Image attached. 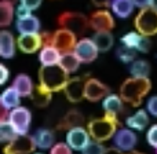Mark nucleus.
Returning <instances> with one entry per match:
<instances>
[{
	"mask_svg": "<svg viewBox=\"0 0 157 154\" xmlns=\"http://www.w3.org/2000/svg\"><path fill=\"white\" fill-rule=\"evenodd\" d=\"M152 88V83L149 78H139V77H130L123 81L120 87V96L123 102L128 103L132 107L141 106L144 98L149 94Z\"/></svg>",
	"mask_w": 157,
	"mask_h": 154,
	"instance_id": "1",
	"label": "nucleus"
},
{
	"mask_svg": "<svg viewBox=\"0 0 157 154\" xmlns=\"http://www.w3.org/2000/svg\"><path fill=\"white\" fill-rule=\"evenodd\" d=\"M69 80H71L69 74L59 65L41 66L40 70H39V84L51 92L65 89Z\"/></svg>",
	"mask_w": 157,
	"mask_h": 154,
	"instance_id": "2",
	"label": "nucleus"
},
{
	"mask_svg": "<svg viewBox=\"0 0 157 154\" xmlns=\"http://www.w3.org/2000/svg\"><path fill=\"white\" fill-rule=\"evenodd\" d=\"M88 132L94 141L105 142L114 138L117 132V117L105 114L101 118H94L88 122Z\"/></svg>",
	"mask_w": 157,
	"mask_h": 154,
	"instance_id": "3",
	"label": "nucleus"
},
{
	"mask_svg": "<svg viewBox=\"0 0 157 154\" xmlns=\"http://www.w3.org/2000/svg\"><path fill=\"white\" fill-rule=\"evenodd\" d=\"M135 29L142 36H150L157 33V10L152 7L142 8L135 17Z\"/></svg>",
	"mask_w": 157,
	"mask_h": 154,
	"instance_id": "4",
	"label": "nucleus"
},
{
	"mask_svg": "<svg viewBox=\"0 0 157 154\" xmlns=\"http://www.w3.org/2000/svg\"><path fill=\"white\" fill-rule=\"evenodd\" d=\"M58 25L62 29H68L75 35H83L90 26V21L86 15L75 11H65L58 17Z\"/></svg>",
	"mask_w": 157,
	"mask_h": 154,
	"instance_id": "5",
	"label": "nucleus"
},
{
	"mask_svg": "<svg viewBox=\"0 0 157 154\" xmlns=\"http://www.w3.org/2000/svg\"><path fill=\"white\" fill-rule=\"evenodd\" d=\"M8 121L14 127V130L17 131L18 135H28L30 121H32V113L25 106H18V107L13 109L10 111Z\"/></svg>",
	"mask_w": 157,
	"mask_h": 154,
	"instance_id": "6",
	"label": "nucleus"
},
{
	"mask_svg": "<svg viewBox=\"0 0 157 154\" xmlns=\"http://www.w3.org/2000/svg\"><path fill=\"white\" fill-rule=\"evenodd\" d=\"M36 142L30 135H18L3 149L4 154H32L36 149Z\"/></svg>",
	"mask_w": 157,
	"mask_h": 154,
	"instance_id": "7",
	"label": "nucleus"
},
{
	"mask_svg": "<svg viewBox=\"0 0 157 154\" xmlns=\"http://www.w3.org/2000/svg\"><path fill=\"white\" fill-rule=\"evenodd\" d=\"M76 35L68 29H59L52 35V46L61 52V54H68L73 52L76 48Z\"/></svg>",
	"mask_w": 157,
	"mask_h": 154,
	"instance_id": "8",
	"label": "nucleus"
},
{
	"mask_svg": "<svg viewBox=\"0 0 157 154\" xmlns=\"http://www.w3.org/2000/svg\"><path fill=\"white\" fill-rule=\"evenodd\" d=\"M90 28L95 32H110L114 28V19L110 11L108 10H98L91 14L88 18Z\"/></svg>",
	"mask_w": 157,
	"mask_h": 154,
	"instance_id": "9",
	"label": "nucleus"
},
{
	"mask_svg": "<svg viewBox=\"0 0 157 154\" xmlns=\"http://www.w3.org/2000/svg\"><path fill=\"white\" fill-rule=\"evenodd\" d=\"M98 52H99V50L95 46L94 40L88 37L78 40L76 44V48H75V54L80 59L81 63H90L92 61H95L98 57Z\"/></svg>",
	"mask_w": 157,
	"mask_h": 154,
	"instance_id": "10",
	"label": "nucleus"
},
{
	"mask_svg": "<svg viewBox=\"0 0 157 154\" xmlns=\"http://www.w3.org/2000/svg\"><path fill=\"white\" fill-rule=\"evenodd\" d=\"M90 142H91V136H90L88 130L83 127H76L68 131V133H66V143L72 147V150L83 152L88 146Z\"/></svg>",
	"mask_w": 157,
	"mask_h": 154,
	"instance_id": "11",
	"label": "nucleus"
},
{
	"mask_svg": "<svg viewBox=\"0 0 157 154\" xmlns=\"http://www.w3.org/2000/svg\"><path fill=\"white\" fill-rule=\"evenodd\" d=\"M88 78L86 77H72L66 84L65 92L66 98L69 102H80L81 99L86 98V83Z\"/></svg>",
	"mask_w": 157,
	"mask_h": 154,
	"instance_id": "12",
	"label": "nucleus"
},
{
	"mask_svg": "<svg viewBox=\"0 0 157 154\" xmlns=\"http://www.w3.org/2000/svg\"><path fill=\"white\" fill-rule=\"evenodd\" d=\"M109 95V87L97 78H88L86 83V99L90 102H98Z\"/></svg>",
	"mask_w": 157,
	"mask_h": 154,
	"instance_id": "13",
	"label": "nucleus"
},
{
	"mask_svg": "<svg viewBox=\"0 0 157 154\" xmlns=\"http://www.w3.org/2000/svg\"><path fill=\"white\" fill-rule=\"evenodd\" d=\"M17 46L25 54H33L43 48V36L41 33H33V35H19L17 40Z\"/></svg>",
	"mask_w": 157,
	"mask_h": 154,
	"instance_id": "14",
	"label": "nucleus"
},
{
	"mask_svg": "<svg viewBox=\"0 0 157 154\" xmlns=\"http://www.w3.org/2000/svg\"><path fill=\"white\" fill-rule=\"evenodd\" d=\"M114 141V146L121 152H132L135 147L138 138H136L135 132H132V130L130 128H121L116 132L113 138Z\"/></svg>",
	"mask_w": 157,
	"mask_h": 154,
	"instance_id": "15",
	"label": "nucleus"
},
{
	"mask_svg": "<svg viewBox=\"0 0 157 154\" xmlns=\"http://www.w3.org/2000/svg\"><path fill=\"white\" fill-rule=\"evenodd\" d=\"M15 46L17 43L11 32L2 30L0 32V57L4 58V59L13 58L15 54Z\"/></svg>",
	"mask_w": 157,
	"mask_h": 154,
	"instance_id": "16",
	"label": "nucleus"
},
{
	"mask_svg": "<svg viewBox=\"0 0 157 154\" xmlns=\"http://www.w3.org/2000/svg\"><path fill=\"white\" fill-rule=\"evenodd\" d=\"M13 87L18 91V94L21 95V96H24V98L29 96L30 98L36 85L33 84L30 76H28V74H25V73H21V74H18V76L14 78Z\"/></svg>",
	"mask_w": 157,
	"mask_h": 154,
	"instance_id": "17",
	"label": "nucleus"
},
{
	"mask_svg": "<svg viewBox=\"0 0 157 154\" xmlns=\"http://www.w3.org/2000/svg\"><path fill=\"white\" fill-rule=\"evenodd\" d=\"M61 55L62 54L52 44H48V46H43V48L40 50L39 61H40L41 66H55L59 63Z\"/></svg>",
	"mask_w": 157,
	"mask_h": 154,
	"instance_id": "18",
	"label": "nucleus"
},
{
	"mask_svg": "<svg viewBox=\"0 0 157 154\" xmlns=\"http://www.w3.org/2000/svg\"><path fill=\"white\" fill-rule=\"evenodd\" d=\"M17 30L21 35L39 33V30H40V21L35 15H32V14L29 17H25V18H19L17 19Z\"/></svg>",
	"mask_w": 157,
	"mask_h": 154,
	"instance_id": "19",
	"label": "nucleus"
},
{
	"mask_svg": "<svg viewBox=\"0 0 157 154\" xmlns=\"http://www.w3.org/2000/svg\"><path fill=\"white\" fill-rule=\"evenodd\" d=\"M33 139L36 142V146L41 150L51 149L55 145V133H54V131L48 130V128L37 130L36 133L33 135Z\"/></svg>",
	"mask_w": 157,
	"mask_h": 154,
	"instance_id": "20",
	"label": "nucleus"
},
{
	"mask_svg": "<svg viewBox=\"0 0 157 154\" xmlns=\"http://www.w3.org/2000/svg\"><path fill=\"white\" fill-rule=\"evenodd\" d=\"M0 103H2L3 109H7V110L11 111L13 109H15L19 106V103H21V95H19L18 91L11 85L3 91L2 96H0Z\"/></svg>",
	"mask_w": 157,
	"mask_h": 154,
	"instance_id": "21",
	"label": "nucleus"
},
{
	"mask_svg": "<svg viewBox=\"0 0 157 154\" xmlns=\"http://www.w3.org/2000/svg\"><path fill=\"white\" fill-rule=\"evenodd\" d=\"M83 121H84L83 114H81L78 110H75V109H72V110H69L68 113L63 116V118L61 120L58 128H59V130H68V131H71V130H73V128H76V127H81Z\"/></svg>",
	"mask_w": 157,
	"mask_h": 154,
	"instance_id": "22",
	"label": "nucleus"
},
{
	"mask_svg": "<svg viewBox=\"0 0 157 154\" xmlns=\"http://www.w3.org/2000/svg\"><path fill=\"white\" fill-rule=\"evenodd\" d=\"M125 124L130 130L136 131H144L145 128L149 125V116H147L146 110H136L132 116L127 117Z\"/></svg>",
	"mask_w": 157,
	"mask_h": 154,
	"instance_id": "23",
	"label": "nucleus"
},
{
	"mask_svg": "<svg viewBox=\"0 0 157 154\" xmlns=\"http://www.w3.org/2000/svg\"><path fill=\"white\" fill-rule=\"evenodd\" d=\"M102 107L105 110V114L116 116L123 110V99L120 95L109 94L105 99L102 100Z\"/></svg>",
	"mask_w": 157,
	"mask_h": 154,
	"instance_id": "24",
	"label": "nucleus"
},
{
	"mask_svg": "<svg viewBox=\"0 0 157 154\" xmlns=\"http://www.w3.org/2000/svg\"><path fill=\"white\" fill-rule=\"evenodd\" d=\"M51 95H52L51 91H48V89L44 88L43 85L37 84V85L35 87V89H33V94H32V96H30V99H32L33 105L37 106V107H46V106L51 102Z\"/></svg>",
	"mask_w": 157,
	"mask_h": 154,
	"instance_id": "25",
	"label": "nucleus"
},
{
	"mask_svg": "<svg viewBox=\"0 0 157 154\" xmlns=\"http://www.w3.org/2000/svg\"><path fill=\"white\" fill-rule=\"evenodd\" d=\"M110 7L119 18H128L132 14L134 3L132 0H112Z\"/></svg>",
	"mask_w": 157,
	"mask_h": 154,
	"instance_id": "26",
	"label": "nucleus"
},
{
	"mask_svg": "<svg viewBox=\"0 0 157 154\" xmlns=\"http://www.w3.org/2000/svg\"><path fill=\"white\" fill-rule=\"evenodd\" d=\"M80 59L76 57V54L73 52H68V54H62L61 55V59H59V63L58 65L63 69L68 74L71 73H75V72L78 69L80 66Z\"/></svg>",
	"mask_w": 157,
	"mask_h": 154,
	"instance_id": "27",
	"label": "nucleus"
},
{
	"mask_svg": "<svg viewBox=\"0 0 157 154\" xmlns=\"http://www.w3.org/2000/svg\"><path fill=\"white\" fill-rule=\"evenodd\" d=\"M92 40H94L95 46L98 47V50H99L101 52L109 51L114 43V39L110 32H95Z\"/></svg>",
	"mask_w": 157,
	"mask_h": 154,
	"instance_id": "28",
	"label": "nucleus"
},
{
	"mask_svg": "<svg viewBox=\"0 0 157 154\" xmlns=\"http://www.w3.org/2000/svg\"><path fill=\"white\" fill-rule=\"evenodd\" d=\"M130 72L132 77H139V78H149L150 74V65L147 61L144 59H135L130 68Z\"/></svg>",
	"mask_w": 157,
	"mask_h": 154,
	"instance_id": "29",
	"label": "nucleus"
},
{
	"mask_svg": "<svg viewBox=\"0 0 157 154\" xmlns=\"http://www.w3.org/2000/svg\"><path fill=\"white\" fill-rule=\"evenodd\" d=\"M14 17V4L7 2L0 3V25L2 26H8L13 21Z\"/></svg>",
	"mask_w": 157,
	"mask_h": 154,
	"instance_id": "30",
	"label": "nucleus"
},
{
	"mask_svg": "<svg viewBox=\"0 0 157 154\" xmlns=\"http://www.w3.org/2000/svg\"><path fill=\"white\" fill-rule=\"evenodd\" d=\"M18 136V133H17V131L14 130V127L10 124V121H3L0 122V141L3 142V143H10L11 141H14V139Z\"/></svg>",
	"mask_w": 157,
	"mask_h": 154,
	"instance_id": "31",
	"label": "nucleus"
},
{
	"mask_svg": "<svg viewBox=\"0 0 157 154\" xmlns=\"http://www.w3.org/2000/svg\"><path fill=\"white\" fill-rule=\"evenodd\" d=\"M142 37H144V36L138 32H128L121 37V43H123V46L136 50L139 46V43H141Z\"/></svg>",
	"mask_w": 157,
	"mask_h": 154,
	"instance_id": "32",
	"label": "nucleus"
},
{
	"mask_svg": "<svg viewBox=\"0 0 157 154\" xmlns=\"http://www.w3.org/2000/svg\"><path fill=\"white\" fill-rule=\"evenodd\" d=\"M117 57H119V59L124 63L134 62V61H135V50L130 48V47L121 46L117 48Z\"/></svg>",
	"mask_w": 157,
	"mask_h": 154,
	"instance_id": "33",
	"label": "nucleus"
},
{
	"mask_svg": "<svg viewBox=\"0 0 157 154\" xmlns=\"http://www.w3.org/2000/svg\"><path fill=\"white\" fill-rule=\"evenodd\" d=\"M106 149L101 142L97 141H91L88 143V146L83 150V154H105Z\"/></svg>",
	"mask_w": 157,
	"mask_h": 154,
	"instance_id": "34",
	"label": "nucleus"
},
{
	"mask_svg": "<svg viewBox=\"0 0 157 154\" xmlns=\"http://www.w3.org/2000/svg\"><path fill=\"white\" fill-rule=\"evenodd\" d=\"M50 154H73V150L68 143L59 142V143H55L50 149Z\"/></svg>",
	"mask_w": 157,
	"mask_h": 154,
	"instance_id": "35",
	"label": "nucleus"
},
{
	"mask_svg": "<svg viewBox=\"0 0 157 154\" xmlns=\"http://www.w3.org/2000/svg\"><path fill=\"white\" fill-rule=\"evenodd\" d=\"M146 141L152 147L157 149V124L152 125L146 132Z\"/></svg>",
	"mask_w": 157,
	"mask_h": 154,
	"instance_id": "36",
	"label": "nucleus"
},
{
	"mask_svg": "<svg viewBox=\"0 0 157 154\" xmlns=\"http://www.w3.org/2000/svg\"><path fill=\"white\" fill-rule=\"evenodd\" d=\"M146 110H147V113H150L152 116L157 117V95H155V96H152V98L147 99Z\"/></svg>",
	"mask_w": 157,
	"mask_h": 154,
	"instance_id": "37",
	"label": "nucleus"
},
{
	"mask_svg": "<svg viewBox=\"0 0 157 154\" xmlns=\"http://www.w3.org/2000/svg\"><path fill=\"white\" fill-rule=\"evenodd\" d=\"M21 4L25 6L28 10L33 11V10H36V8L40 7L41 0H21Z\"/></svg>",
	"mask_w": 157,
	"mask_h": 154,
	"instance_id": "38",
	"label": "nucleus"
},
{
	"mask_svg": "<svg viewBox=\"0 0 157 154\" xmlns=\"http://www.w3.org/2000/svg\"><path fill=\"white\" fill-rule=\"evenodd\" d=\"M136 50H138V51H142V52H147V51H149V50H150V40H149V37L144 36Z\"/></svg>",
	"mask_w": 157,
	"mask_h": 154,
	"instance_id": "39",
	"label": "nucleus"
},
{
	"mask_svg": "<svg viewBox=\"0 0 157 154\" xmlns=\"http://www.w3.org/2000/svg\"><path fill=\"white\" fill-rule=\"evenodd\" d=\"M17 17H18V19L19 18H25V17H29L30 14H32V11L30 10H28L25 6H22V4H19L18 6V8H17Z\"/></svg>",
	"mask_w": 157,
	"mask_h": 154,
	"instance_id": "40",
	"label": "nucleus"
},
{
	"mask_svg": "<svg viewBox=\"0 0 157 154\" xmlns=\"http://www.w3.org/2000/svg\"><path fill=\"white\" fill-rule=\"evenodd\" d=\"M8 74H10V72H8V69L6 68V65H0V84L2 85H4L6 81L8 80Z\"/></svg>",
	"mask_w": 157,
	"mask_h": 154,
	"instance_id": "41",
	"label": "nucleus"
},
{
	"mask_svg": "<svg viewBox=\"0 0 157 154\" xmlns=\"http://www.w3.org/2000/svg\"><path fill=\"white\" fill-rule=\"evenodd\" d=\"M134 6H136V7H139L142 10V8H146V7H150V0H132Z\"/></svg>",
	"mask_w": 157,
	"mask_h": 154,
	"instance_id": "42",
	"label": "nucleus"
},
{
	"mask_svg": "<svg viewBox=\"0 0 157 154\" xmlns=\"http://www.w3.org/2000/svg\"><path fill=\"white\" fill-rule=\"evenodd\" d=\"M91 2L97 7H108L109 4H112V0H91Z\"/></svg>",
	"mask_w": 157,
	"mask_h": 154,
	"instance_id": "43",
	"label": "nucleus"
},
{
	"mask_svg": "<svg viewBox=\"0 0 157 154\" xmlns=\"http://www.w3.org/2000/svg\"><path fill=\"white\" fill-rule=\"evenodd\" d=\"M105 154H123V152L119 150L117 147H110V149H106Z\"/></svg>",
	"mask_w": 157,
	"mask_h": 154,
	"instance_id": "44",
	"label": "nucleus"
},
{
	"mask_svg": "<svg viewBox=\"0 0 157 154\" xmlns=\"http://www.w3.org/2000/svg\"><path fill=\"white\" fill-rule=\"evenodd\" d=\"M150 7L157 10V0H150Z\"/></svg>",
	"mask_w": 157,
	"mask_h": 154,
	"instance_id": "45",
	"label": "nucleus"
},
{
	"mask_svg": "<svg viewBox=\"0 0 157 154\" xmlns=\"http://www.w3.org/2000/svg\"><path fill=\"white\" fill-rule=\"evenodd\" d=\"M2 2H7V3H11V4H14V3H17L18 0H2Z\"/></svg>",
	"mask_w": 157,
	"mask_h": 154,
	"instance_id": "46",
	"label": "nucleus"
},
{
	"mask_svg": "<svg viewBox=\"0 0 157 154\" xmlns=\"http://www.w3.org/2000/svg\"><path fill=\"white\" fill-rule=\"evenodd\" d=\"M128 154H145V153H141V152H135V150H132V152H130Z\"/></svg>",
	"mask_w": 157,
	"mask_h": 154,
	"instance_id": "47",
	"label": "nucleus"
},
{
	"mask_svg": "<svg viewBox=\"0 0 157 154\" xmlns=\"http://www.w3.org/2000/svg\"><path fill=\"white\" fill-rule=\"evenodd\" d=\"M36 154H44V153H36Z\"/></svg>",
	"mask_w": 157,
	"mask_h": 154,
	"instance_id": "48",
	"label": "nucleus"
},
{
	"mask_svg": "<svg viewBox=\"0 0 157 154\" xmlns=\"http://www.w3.org/2000/svg\"><path fill=\"white\" fill-rule=\"evenodd\" d=\"M156 154H157V149H156Z\"/></svg>",
	"mask_w": 157,
	"mask_h": 154,
	"instance_id": "49",
	"label": "nucleus"
}]
</instances>
